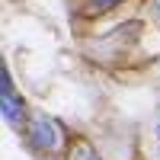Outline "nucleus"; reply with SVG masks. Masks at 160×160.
I'll return each instance as SVG.
<instances>
[{"label": "nucleus", "mask_w": 160, "mask_h": 160, "mask_svg": "<svg viewBox=\"0 0 160 160\" xmlns=\"http://www.w3.org/2000/svg\"><path fill=\"white\" fill-rule=\"evenodd\" d=\"M154 13H157V16H160V0H154Z\"/></svg>", "instance_id": "obj_5"}, {"label": "nucleus", "mask_w": 160, "mask_h": 160, "mask_svg": "<svg viewBox=\"0 0 160 160\" xmlns=\"http://www.w3.org/2000/svg\"><path fill=\"white\" fill-rule=\"evenodd\" d=\"M157 141H160V131H157Z\"/></svg>", "instance_id": "obj_6"}, {"label": "nucleus", "mask_w": 160, "mask_h": 160, "mask_svg": "<svg viewBox=\"0 0 160 160\" xmlns=\"http://www.w3.org/2000/svg\"><path fill=\"white\" fill-rule=\"evenodd\" d=\"M22 131H26V141H29L35 151H42V154H55L64 144V131H61V125L51 115H32Z\"/></svg>", "instance_id": "obj_1"}, {"label": "nucleus", "mask_w": 160, "mask_h": 160, "mask_svg": "<svg viewBox=\"0 0 160 160\" xmlns=\"http://www.w3.org/2000/svg\"><path fill=\"white\" fill-rule=\"evenodd\" d=\"M122 0H93V10L96 13H106V10H115Z\"/></svg>", "instance_id": "obj_4"}, {"label": "nucleus", "mask_w": 160, "mask_h": 160, "mask_svg": "<svg viewBox=\"0 0 160 160\" xmlns=\"http://www.w3.org/2000/svg\"><path fill=\"white\" fill-rule=\"evenodd\" d=\"M74 160H102V157H99L96 151H93L90 144H80V148L74 151Z\"/></svg>", "instance_id": "obj_3"}, {"label": "nucleus", "mask_w": 160, "mask_h": 160, "mask_svg": "<svg viewBox=\"0 0 160 160\" xmlns=\"http://www.w3.org/2000/svg\"><path fill=\"white\" fill-rule=\"evenodd\" d=\"M0 99H3V118H7L13 128H26V125H29L26 102L16 96V90H13V80H10V71H7V68L0 71Z\"/></svg>", "instance_id": "obj_2"}]
</instances>
